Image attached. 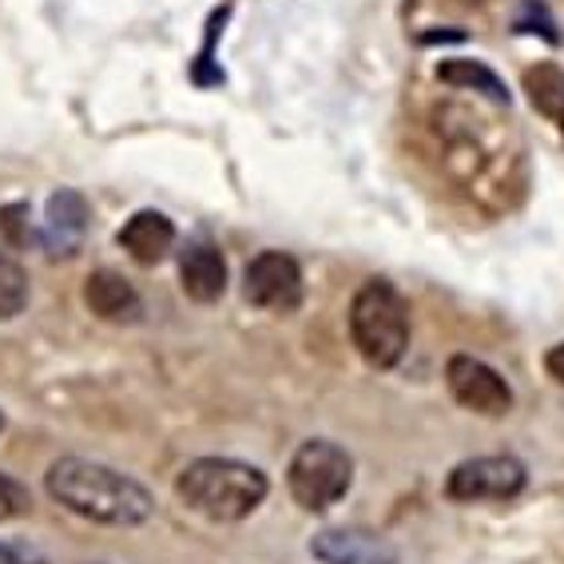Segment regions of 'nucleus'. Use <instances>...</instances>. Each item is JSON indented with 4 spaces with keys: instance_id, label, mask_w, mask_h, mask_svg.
Wrapping results in <instances>:
<instances>
[{
    "instance_id": "13",
    "label": "nucleus",
    "mask_w": 564,
    "mask_h": 564,
    "mask_svg": "<svg viewBox=\"0 0 564 564\" xmlns=\"http://www.w3.org/2000/svg\"><path fill=\"white\" fill-rule=\"evenodd\" d=\"M437 80L449 84V88H465V91H485L489 100L509 104V88L497 76L494 68H485L481 61H465V56H454V61L437 64Z\"/></svg>"
},
{
    "instance_id": "20",
    "label": "nucleus",
    "mask_w": 564,
    "mask_h": 564,
    "mask_svg": "<svg viewBox=\"0 0 564 564\" xmlns=\"http://www.w3.org/2000/svg\"><path fill=\"white\" fill-rule=\"evenodd\" d=\"M0 430H4V413H0Z\"/></svg>"
},
{
    "instance_id": "5",
    "label": "nucleus",
    "mask_w": 564,
    "mask_h": 564,
    "mask_svg": "<svg viewBox=\"0 0 564 564\" xmlns=\"http://www.w3.org/2000/svg\"><path fill=\"white\" fill-rule=\"evenodd\" d=\"M529 481L524 465L509 454H489V457H469V462L454 465V474L445 477V494L449 501L477 505V501H509L517 497Z\"/></svg>"
},
{
    "instance_id": "19",
    "label": "nucleus",
    "mask_w": 564,
    "mask_h": 564,
    "mask_svg": "<svg viewBox=\"0 0 564 564\" xmlns=\"http://www.w3.org/2000/svg\"><path fill=\"white\" fill-rule=\"evenodd\" d=\"M544 373H549L553 382L564 386V343H556L553 350L544 354Z\"/></svg>"
},
{
    "instance_id": "18",
    "label": "nucleus",
    "mask_w": 564,
    "mask_h": 564,
    "mask_svg": "<svg viewBox=\"0 0 564 564\" xmlns=\"http://www.w3.org/2000/svg\"><path fill=\"white\" fill-rule=\"evenodd\" d=\"M0 564H48V561L21 541H0Z\"/></svg>"
},
{
    "instance_id": "8",
    "label": "nucleus",
    "mask_w": 564,
    "mask_h": 564,
    "mask_svg": "<svg viewBox=\"0 0 564 564\" xmlns=\"http://www.w3.org/2000/svg\"><path fill=\"white\" fill-rule=\"evenodd\" d=\"M311 556L318 564H402L386 536L366 529H323L311 541Z\"/></svg>"
},
{
    "instance_id": "1",
    "label": "nucleus",
    "mask_w": 564,
    "mask_h": 564,
    "mask_svg": "<svg viewBox=\"0 0 564 564\" xmlns=\"http://www.w3.org/2000/svg\"><path fill=\"white\" fill-rule=\"evenodd\" d=\"M44 485H48L52 501L91 524L135 529V524L152 521L155 513V497L135 477L120 474L104 462H88V457L52 462Z\"/></svg>"
},
{
    "instance_id": "7",
    "label": "nucleus",
    "mask_w": 564,
    "mask_h": 564,
    "mask_svg": "<svg viewBox=\"0 0 564 564\" xmlns=\"http://www.w3.org/2000/svg\"><path fill=\"white\" fill-rule=\"evenodd\" d=\"M445 386L462 410L481 413V417H505L513 410V386L474 354H454L445 362Z\"/></svg>"
},
{
    "instance_id": "12",
    "label": "nucleus",
    "mask_w": 564,
    "mask_h": 564,
    "mask_svg": "<svg viewBox=\"0 0 564 564\" xmlns=\"http://www.w3.org/2000/svg\"><path fill=\"white\" fill-rule=\"evenodd\" d=\"M116 242L128 251L131 262H140V267H155V262L175 247V223L163 212H135L120 227Z\"/></svg>"
},
{
    "instance_id": "9",
    "label": "nucleus",
    "mask_w": 564,
    "mask_h": 564,
    "mask_svg": "<svg viewBox=\"0 0 564 564\" xmlns=\"http://www.w3.org/2000/svg\"><path fill=\"white\" fill-rule=\"evenodd\" d=\"M88 199L80 192H72V187H61V192L52 195L48 207H44V223H41V242L44 251L52 259H68V254L80 251L84 235H88Z\"/></svg>"
},
{
    "instance_id": "6",
    "label": "nucleus",
    "mask_w": 564,
    "mask_h": 564,
    "mask_svg": "<svg viewBox=\"0 0 564 564\" xmlns=\"http://www.w3.org/2000/svg\"><path fill=\"white\" fill-rule=\"evenodd\" d=\"M247 303L271 314H294L303 306V271L286 251H259L242 274Z\"/></svg>"
},
{
    "instance_id": "16",
    "label": "nucleus",
    "mask_w": 564,
    "mask_h": 564,
    "mask_svg": "<svg viewBox=\"0 0 564 564\" xmlns=\"http://www.w3.org/2000/svg\"><path fill=\"white\" fill-rule=\"evenodd\" d=\"M0 239L9 242L12 251H24L32 239V223H29V203H4L0 207Z\"/></svg>"
},
{
    "instance_id": "15",
    "label": "nucleus",
    "mask_w": 564,
    "mask_h": 564,
    "mask_svg": "<svg viewBox=\"0 0 564 564\" xmlns=\"http://www.w3.org/2000/svg\"><path fill=\"white\" fill-rule=\"evenodd\" d=\"M24 306H29V271L9 251H0V323L17 318Z\"/></svg>"
},
{
    "instance_id": "2",
    "label": "nucleus",
    "mask_w": 564,
    "mask_h": 564,
    "mask_svg": "<svg viewBox=\"0 0 564 564\" xmlns=\"http://www.w3.org/2000/svg\"><path fill=\"white\" fill-rule=\"evenodd\" d=\"M175 494L192 513L231 524L251 517L267 501L271 481L259 465L235 462V457H195L175 481Z\"/></svg>"
},
{
    "instance_id": "4",
    "label": "nucleus",
    "mask_w": 564,
    "mask_h": 564,
    "mask_svg": "<svg viewBox=\"0 0 564 564\" xmlns=\"http://www.w3.org/2000/svg\"><path fill=\"white\" fill-rule=\"evenodd\" d=\"M354 485V457L346 454L338 442L326 437H311L294 449L291 465H286V489H291L294 505L306 513H326L350 494Z\"/></svg>"
},
{
    "instance_id": "3",
    "label": "nucleus",
    "mask_w": 564,
    "mask_h": 564,
    "mask_svg": "<svg viewBox=\"0 0 564 564\" xmlns=\"http://www.w3.org/2000/svg\"><path fill=\"white\" fill-rule=\"evenodd\" d=\"M346 326H350L354 350L362 354L373 370H390L402 362L405 346H410V311H405L402 294L393 291V282H362L350 299Z\"/></svg>"
},
{
    "instance_id": "17",
    "label": "nucleus",
    "mask_w": 564,
    "mask_h": 564,
    "mask_svg": "<svg viewBox=\"0 0 564 564\" xmlns=\"http://www.w3.org/2000/svg\"><path fill=\"white\" fill-rule=\"evenodd\" d=\"M32 509V497L29 489H24L17 477L0 474V524L4 521H17V517H24Z\"/></svg>"
},
{
    "instance_id": "11",
    "label": "nucleus",
    "mask_w": 564,
    "mask_h": 564,
    "mask_svg": "<svg viewBox=\"0 0 564 564\" xmlns=\"http://www.w3.org/2000/svg\"><path fill=\"white\" fill-rule=\"evenodd\" d=\"M84 306L100 323H140L143 314L140 291L120 271H108V267H100V271H91L84 279Z\"/></svg>"
},
{
    "instance_id": "14",
    "label": "nucleus",
    "mask_w": 564,
    "mask_h": 564,
    "mask_svg": "<svg viewBox=\"0 0 564 564\" xmlns=\"http://www.w3.org/2000/svg\"><path fill=\"white\" fill-rule=\"evenodd\" d=\"M524 91H529V104L541 116H549V120H561L564 116V68H556V64L529 68L524 72Z\"/></svg>"
},
{
    "instance_id": "10",
    "label": "nucleus",
    "mask_w": 564,
    "mask_h": 564,
    "mask_svg": "<svg viewBox=\"0 0 564 564\" xmlns=\"http://www.w3.org/2000/svg\"><path fill=\"white\" fill-rule=\"evenodd\" d=\"M180 286L192 303H219L227 291V259L207 239H195L180 254Z\"/></svg>"
},
{
    "instance_id": "21",
    "label": "nucleus",
    "mask_w": 564,
    "mask_h": 564,
    "mask_svg": "<svg viewBox=\"0 0 564 564\" xmlns=\"http://www.w3.org/2000/svg\"><path fill=\"white\" fill-rule=\"evenodd\" d=\"M561 128H564V116H561Z\"/></svg>"
}]
</instances>
